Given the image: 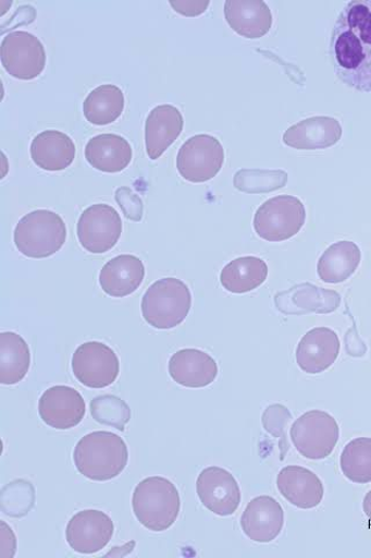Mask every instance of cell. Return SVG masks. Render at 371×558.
Here are the masks:
<instances>
[{"label":"cell","instance_id":"cell-1","mask_svg":"<svg viewBox=\"0 0 371 558\" xmlns=\"http://www.w3.org/2000/svg\"><path fill=\"white\" fill-rule=\"evenodd\" d=\"M330 57L342 82L371 93V0H351L344 7L331 34Z\"/></svg>","mask_w":371,"mask_h":558},{"label":"cell","instance_id":"cell-2","mask_svg":"<svg viewBox=\"0 0 371 558\" xmlns=\"http://www.w3.org/2000/svg\"><path fill=\"white\" fill-rule=\"evenodd\" d=\"M128 447L112 432H94L84 436L74 451L77 470L86 478L106 482L116 478L126 469Z\"/></svg>","mask_w":371,"mask_h":558},{"label":"cell","instance_id":"cell-3","mask_svg":"<svg viewBox=\"0 0 371 558\" xmlns=\"http://www.w3.org/2000/svg\"><path fill=\"white\" fill-rule=\"evenodd\" d=\"M182 509L178 488L164 477L140 482L133 495V510L140 525L151 532H164L174 525Z\"/></svg>","mask_w":371,"mask_h":558},{"label":"cell","instance_id":"cell-4","mask_svg":"<svg viewBox=\"0 0 371 558\" xmlns=\"http://www.w3.org/2000/svg\"><path fill=\"white\" fill-rule=\"evenodd\" d=\"M67 231L64 220L49 209H37L17 222L14 243L17 251L30 258H46L64 246Z\"/></svg>","mask_w":371,"mask_h":558},{"label":"cell","instance_id":"cell-5","mask_svg":"<svg viewBox=\"0 0 371 558\" xmlns=\"http://www.w3.org/2000/svg\"><path fill=\"white\" fill-rule=\"evenodd\" d=\"M191 307L189 288L178 278H163L145 293L143 314L156 329H172L185 322Z\"/></svg>","mask_w":371,"mask_h":558},{"label":"cell","instance_id":"cell-6","mask_svg":"<svg viewBox=\"0 0 371 558\" xmlns=\"http://www.w3.org/2000/svg\"><path fill=\"white\" fill-rule=\"evenodd\" d=\"M341 428L327 412L313 410L300 415L290 428L296 450L308 460H324L337 446Z\"/></svg>","mask_w":371,"mask_h":558},{"label":"cell","instance_id":"cell-7","mask_svg":"<svg viewBox=\"0 0 371 558\" xmlns=\"http://www.w3.org/2000/svg\"><path fill=\"white\" fill-rule=\"evenodd\" d=\"M306 219L304 203L294 196L282 195L264 202L258 208L253 226L261 239L281 242L302 230Z\"/></svg>","mask_w":371,"mask_h":558},{"label":"cell","instance_id":"cell-8","mask_svg":"<svg viewBox=\"0 0 371 558\" xmlns=\"http://www.w3.org/2000/svg\"><path fill=\"white\" fill-rule=\"evenodd\" d=\"M224 149L220 140L209 134L191 136L176 156V168L190 183L213 180L224 165Z\"/></svg>","mask_w":371,"mask_h":558},{"label":"cell","instance_id":"cell-9","mask_svg":"<svg viewBox=\"0 0 371 558\" xmlns=\"http://www.w3.org/2000/svg\"><path fill=\"white\" fill-rule=\"evenodd\" d=\"M47 56L41 40L25 31L5 35L2 41V64L7 73L23 81L38 78L46 68Z\"/></svg>","mask_w":371,"mask_h":558},{"label":"cell","instance_id":"cell-10","mask_svg":"<svg viewBox=\"0 0 371 558\" xmlns=\"http://www.w3.org/2000/svg\"><path fill=\"white\" fill-rule=\"evenodd\" d=\"M73 372L86 388H109L119 377L120 361L108 344L86 342L77 348L73 356Z\"/></svg>","mask_w":371,"mask_h":558},{"label":"cell","instance_id":"cell-11","mask_svg":"<svg viewBox=\"0 0 371 558\" xmlns=\"http://www.w3.org/2000/svg\"><path fill=\"white\" fill-rule=\"evenodd\" d=\"M122 233V220L116 209L108 204L87 207L77 225L82 247L91 254L113 250Z\"/></svg>","mask_w":371,"mask_h":558},{"label":"cell","instance_id":"cell-12","mask_svg":"<svg viewBox=\"0 0 371 558\" xmlns=\"http://www.w3.org/2000/svg\"><path fill=\"white\" fill-rule=\"evenodd\" d=\"M197 493L205 508L220 517L235 514L242 500L236 478L220 466H209L201 471Z\"/></svg>","mask_w":371,"mask_h":558},{"label":"cell","instance_id":"cell-13","mask_svg":"<svg viewBox=\"0 0 371 558\" xmlns=\"http://www.w3.org/2000/svg\"><path fill=\"white\" fill-rule=\"evenodd\" d=\"M114 522L111 517L98 510H85L70 519L66 541L79 554H95L111 543Z\"/></svg>","mask_w":371,"mask_h":558},{"label":"cell","instance_id":"cell-14","mask_svg":"<svg viewBox=\"0 0 371 558\" xmlns=\"http://www.w3.org/2000/svg\"><path fill=\"white\" fill-rule=\"evenodd\" d=\"M86 412L85 400L74 388L57 386L40 398L39 413L42 422L59 430L78 426Z\"/></svg>","mask_w":371,"mask_h":558},{"label":"cell","instance_id":"cell-15","mask_svg":"<svg viewBox=\"0 0 371 558\" xmlns=\"http://www.w3.org/2000/svg\"><path fill=\"white\" fill-rule=\"evenodd\" d=\"M341 354V340L327 327H317L300 339L296 349V362L309 375L322 374L337 361Z\"/></svg>","mask_w":371,"mask_h":558},{"label":"cell","instance_id":"cell-16","mask_svg":"<svg viewBox=\"0 0 371 558\" xmlns=\"http://www.w3.org/2000/svg\"><path fill=\"white\" fill-rule=\"evenodd\" d=\"M244 534L258 544H270L284 530L285 512L280 502L270 496L252 499L240 519Z\"/></svg>","mask_w":371,"mask_h":558},{"label":"cell","instance_id":"cell-17","mask_svg":"<svg viewBox=\"0 0 371 558\" xmlns=\"http://www.w3.org/2000/svg\"><path fill=\"white\" fill-rule=\"evenodd\" d=\"M276 484L282 497L300 510L314 509L323 501V482L307 468L288 465L282 469Z\"/></svg>","mask_w":371,"mask_h":558},{"label":"cell","instance_id":"cell-18","mask_svg":"<svg viewBox=\"0 0 371 558\" xmlns=\"http://www.w3.org/2000/svg\"><path fill=\"white\" fill-rule=\"evenodd\" d=\"M172 379L185 388L200 389L214 383L219 375L217 361L199 349L176 352L169 362Z\"/></svg>","mask_w":371,"mask_h":558},{"label":"cell","instance_id":"cell-19","mask_svg":"<svg viewBox=\"0 0 371 558\" xmlns=\"http://www.w3.org/2000/svg\"><path fill=\"white\" fill-rule=\"evenodd\" d=\"M343 128L337 119L318 116L297 122L284 134V143L298 150L326 149L339 143Z\"/></svg>","mask_w":371,"mask_h":558},{"label":"cell","instance_id":"cell-20","mask_svg":"<svg viewBox=\"0 0 371 558\" xmlns=\"http://www.w3.org/2000/svg\"><path fill=\"white\" fill-rule=\"evenodd\" d=\"M226 23L246 39H260L273 24L270 7L262 0H226L224 4Z\"/></svg>","mask_w":371,"mask_h":558},{"label":"cell","instance_id":"cell-21","mask_svg":"<svg viewBox=\"0 0 371 558\" xmlns=\"http://www.w3.org/2000/svg\"><path fill=\"white\" fill-rule=\"evenodd\" d=\"M146 277L144 262L135 255H120L106 264L99 275L104 293L123 299L143 286Z\"/></svg>","mask_w":371,"mask_h":558},{"label":"cell","instance_id":"cell-22","mask_svg":"<svg viewBox=\"0 0 371 558\" xmlns=\"http://www.w3.org/2000/svg\"><path fill=\"white\" fill-rule=\"evenodd\" d=\"M184 117L173 105H159L146 121V147L152 161L158 160L180 137Z\"/></svg>","mask_w":371,"mask_h":558},{"label":"cell","instance_id":"cell-23","mask_svg":"<svg viewBox=\"0 0 371 558\" xmlns=\"http://www.w3.org/2000/svg\"><path fill=\"white\" fill-rule=\"evenodd\" d=\"M74 140L63 132L49 130L33 138L30 156L35 165L46 171H62L76 157Z\"/></svg>","mask_w":371,"mask_h":558},{"label":"cell","instance_id":"cell-24","mask_svg":"<svg viewBox=\"0 0 371 558\" xmlns=\"http://www.w3.org/2000/svg\"><path fill=\"white\" fill-rule=\"evenodd\" d=\"M85 157L95 169L115 173L125 170L133 160V148L118 134H100L87 143Z\"/></svg>","mask_w":371,"mask_h":558},{"label":"cell","instance_id":"cell-25","mask_svg":"<svg viewBox=\"0 0 371 558\" xmlns=\"http://www.w3.org/2000/svg\"><path fill=\"white\" fill-rule=\"evenodd\" d=\"M275 301L282 312L304 314L309 312H334L339 307L342 299L339 293L335 291L304 284L293 288L288 292L277 294Z\"/></svg>","mask_w":371,"mask_h":558},{"label":"cell","instance_id":"cell-26","mask_svg":"<svg viewBox=\"0 0 371 558\" xmlns=\"http://www.w3.org/2000/svg\"><path fill=\"white\" fill-rule=\"evenodd\" d=\"M361 264V251L357 243L339 241L329 247L320 260L317 272L324 283L339 284L357 271Z\"/></svg>","mask_w":371,"mask_h":558},{"label":"cell","instance_id":"cell-27","mask_svg":"<svg viewBox=\"0 0 371 558\" xmlns=\"http://www.w3.org/2000/svg\"><path fill=\"white\" fill-rule=\"evenodd\" d=\"M267 262L256 256L238 257L226 265L221 272L223 288L233 293L251 292L267 282Z\"/></svg>","mask_w":371,"mask_h":558},{"label":"cell","instance_id":"cell-28","mask_svg":"<svg viewBox=\"0 0 371 558\" xmlns=\"http://www.w3.org/2000/svg\"><path fill=\"white\" fill-rule=\"evenodd\" d=\"M30 368L27 342L13 331L0 335V383L14 386L22 381Z\"/></svg>","mask_w":371,"mask_h":558},{"label":"cell","instance_id":"cell-29","mask_svg":"<svg viewBox=\"0 0 371 558\" xmlns=\"http://www.w3.org/2000/svg\"><path fill=\"white\" fill-rule=\"evenodd\" d=\"M125 110V95L119 86L103 84L86 97L83 112L88 122L96 126L113 124Z\"/></svg>","mask_w":371,"mask_h":558},{"label":"cell","instance_id":"cell-30","mask_svg":"<svg viewBox=\"0 0 371 558\" xmlns=\"http://www.w3.org/2000/svg\"><path fill=\"white\" fill-rule=\"evenodd\" d=\"M341 469L353 483H371V439L358 438L347 444L342 452Z\"/></svg>","mask_w":371,"mask_h":558},{"label":"cell","instance_id":"cell-31","mask_svg":"<svg viewBox=\"0 0 371 558\" xmlns=\"http://www.w3.org/2000/svg\"><path fill=\"white\" fill-rule=\"evenodd\" d=\"M91 414L95 421L118 430H125L132 417V411L126 401L111 395L100 396L91 401Z\"/></svg>","mask_w":371,"mask_h":558},{"label":"cell","instance_id":"cell-32","mask_svg":"<svg viewBox=\"0 0 371 558\" xmlns=\"http://www.w3.org/2000/svg\"><path fill=\"white\" fill-rule=\"evenodd\" d=\"M288 173L282 170H240L235 174V186L249 194L271 192L284 187Z\"/></svg>","mask_w":371,"mask_h":558},{"label":"cell","instance_id":"cell-33","mask_svg":"<svg viewBox=\"0 0 371 558\" xmlns=\"http://www.w3.org/2000/svg\"><path fill=\"white\" fill-rule=\"evenodd\" d=\"M293 416L289 410L280 404L271 405L262 414V425L264 430H268L280 441L281 460L286 458V453L289 449L288 426Z\"/></svg>","mask_w":371,"mask_h":558},{"label":"cell","instance_id":"cell-34","mask_svg":"<svg viewBox=\"0 0 371 558\" xmlns=\"http://www.w3.org/2000/svg\"><path fill=\"white\" fill-rule=\"evenodd\" d=\"M116 202L120 207H122L123 213H125L128 219L138 221L143 219L144 215V204L133 192L127 189H119L116 191Z\"/></svg>","mask_w":371,"mask_h":558},{"label":"cell","instance_id":"cell-35","mask_svg":"<svg viewBox=\"0 0 371 558\" xmlns=\"http://www.w3.org/2000/svg\"><path fill=\"white\" fill-rule=\"evenodd\" d=\"M170 5L175 12L186 16H196L206 12L210 2H202V0H171Z\"/></svg>","mask_w":371,"mask_h":558},{"label":"cell","instance_id":"cell-36","mask_svg":"<svg viewBox=\"0 0 371 558\" xmlns=\"http://www.w3.org/2000/svg\"><path fill=\"white\" fill-rule=\"evenodd\" d=\"M363 512L371 521V492H369L363 499Z\"/></svg>","mask_w":371,"mask_h":558}]
</instances>
